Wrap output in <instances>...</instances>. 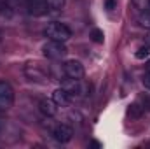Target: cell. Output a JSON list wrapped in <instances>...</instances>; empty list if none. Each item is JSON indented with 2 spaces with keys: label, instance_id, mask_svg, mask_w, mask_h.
Returning <instances> with one entry per match:
<instances>
[{
  "label": "cell",
  "instance_id": "cell-1",
  "mask_svg": "<svg viewBox=\"0 0 150 149\" xmlns=\"http://www.w3.org/2000/svg\"><path fill=\"white\" fill-rule=\"evenodd\" d=\"M45 37H49V40H59V42H65L72 37V30L65 25V23H59V21H52L47 25L45 28Z\"/></svg>",
  "mask_w": 150,
  "mask_h": 149
},
{
  "label": "cell",
  "instance_id": "cell-2",
  "mask_svg": "<svg viewBox=\"0 0 150 149\" xmlns=\"http://www.w3.org/2000/svg\"><path fill=\"white\" fill-rule=\"evenodd\" d=\"M61 88L67 90V93H68L72 98H74V97H77V98L86 97V95L91 91V86H89L87 82H84L82 79H67Z\"/></svg>",
  "mask_w": 150,
  "mask_h": 149
},
{
  "label": "cell",
  "instance_id": "cell-3",
  "mask_svg": "<svg viewBox=\"0 0 150 149\" xmlns=\"http://www.w3.org/2000/svg\"><path fill=\"white\" fill-rule=\"evenodd\" d=\"M42 53L49 60H59V58H63L67 54V46L63 42H59V40H49V42L44 44Z\"/></svg>",
  "mask_w": 150,
  "mask_h": 149
},
{
  "label": "cell",
  "instance_id": "cell-4",
  "mask_svg": "<svg viewBox=\"0 0 150 149\" xmlns=\"http://www.w3.org/2000/svg\"><path fill=\"white\" fill-rule=\"evenodd\" d=\"M14 104V90L9 82L0 81V111L11 109Z\"/></svg>",
  "mask_w": 150,
  "mask_h": 149
},
{
  "label": "cell",
  "instance_id": "cell-5",
  "mask_svg": "<svg viewBox=\"0 0 150 149\" xmlns=\"http://www.w3.org/2000/svg\"><path fill=\"white\" fill-rule=\"evenodd\" d=\"M63 74L68 79H82L86 70H84V65L79 60H67L63 63Z\"/></svg>",
  "mask_w": 150,
  "mask_h": 149
},
{
  "label": "cell",
  "instance_id": "cell-6",
  "mask_svg": "<svg viewBox=\"0 0 150 149\" xmlns=\"http://www.w3.org/2000/svg\"><path fill=\"white\" fill-rule=\"evenodd\" d=\"M25 75L30 79V81H35V82H42V81H45L47 79V75L49 72L40 65V63H26V67H25Z\"/></svg>",
  "mask_w": 150,
  "mask_h": 149
},
{
  "label": "cell",
  "instance_id": "cell-7",
  "mask_svg": "<svg viewBox=\"0 0 150 149\" xmlns=\"http://www.w3.org/2000/svg\"><path fill=\"white\" fill-rule=\"evenodd\" d=\"M49 0H26V11L30 16H44L49 12Z\"/></svg>",
  "mask_w": 150,
  "mask_h": 149
},
{
  "label": "cell",
  "instance_id": "cell-8",
  "mask_svg": "<svg viewBox=\"0 0 150 149\" xmlns=\"http://www.w3.org/2000/svg\"><path fill=\"white\" fill-rule=\"evenodd\" d=\"M52 137H54L58 142L67 144V142L72 140V137H74V130H72V126L61 123V125H56V126H54V130H52Z\"/></svg>",
  "mask_w": 150,
  "mask_h": 149
},
{
  "label": "cell",
  "instance_id": "cell-9",
  "mask_svg": "<svg viewBox=\"0 0 150 149\" xmlns=\"http://www.w3.org/2000/svg\"><path fill=\"white\" fill-rule=\"evenodd\" d=\"M38 111L42 112L44 116H47V117H52L58 112V105H56V102L52 98H44L38 104Z\"/></svg>",
  "mask_w": 150,
  "mask_h": 149
},
{
  "label": "cell",
  "instance_id": "cell-10",
  "mask_svg": "<svg viewBox=\"0 0 150 149\" xmlns=\"http://www.w3.org/2000/svg\"><path fill=\"white\" fill-rule=\"evenodd\" d=\"M52 100L56 102V105H61V107H67L68 104H70V100H72V97L67 93V90H63V88H59V90H56L54 93H52Z\"/></svg>",
  "mask_w": 150,
  "mask_h": 149
},
{
  "label": "cell",
  "instance_id": "cell-11",
  "mask_svg": "<svg viewBox=\"0 0 150 149\" xmlns=\"http://www.w3.org/2000/svg\"><path fill=\"white\" fill-rule=\"evenodd\" d=\"M103 32H101V30H98V28H93V30H91V40H93V42H96V44H101V42H103Z\"/></svg>",
  "mask_w": 150,
  "mask_h": 149
},
{
  "label": "cell",
  "instance_id": "cell-12",
  "mask_svg": "<svg viewBox=\"0 0 150 149\" xmlns=\"http://www.w3.org/2000/svg\"><path fill=\"white\" fill-rule=\"evenodd\" d=\"M133 5L138 9V11H145V9H149V0H133Z\"/></svg>",
  "mask_w": 150,
  "mask_h": 149
},
{
  "label": "cell",
  "instance_id": "cell-13",
  "mask_svg": "<svg viewBox=\"0 0 150 149\" xmlns=\"http://www.w3.org/2000/svg\"><path fill=\"white\" fill-rule=\"evenodd\" d=\"M65 5V0H49V7L54 11H61Z\"/></svg>",
  "mask_w": 150,
  "mask_h": 149
},
{
  "label": "cell",
  "instance_id": "cell-14",
  "mask_svg": "<svg viewBox=\"0 0 150 149\" xmlns=\"http://www.w3.org/2000/svg\"><path fill=\"white\" fill-rule=\"evenodd\" d=\"M138 21H140V25L142 27H145V28H150V14H140V18H138Z\"/></svg>",
  "mask_w": 150,
  "mask_h": 149
},
{
  "label": "cell",
  "instance_id": "cell-15",
  "mask_svg": "<svg viewBox=\"0 0 150 149\" xmlns=\"http://www.w3.org/2000/svg\"><path fill=\"white\" fill-rule=\"evenodd\" d=\"M149 47H140V49H138V53H136V58H138V60H143V58H147V56H149Z\"/></svg>",
  "mask_w": 150,
  "mask_h": 149
},
{
  "label": "cell",
  "instance_id": "cell-16",
  "mask_svg": "<svg viewBox=\"0 0 150 149\" xmlns=\"http://www.w3.org/2000/svg\"><path fill=\"white\" fill-rule=\"evenodd\" d=\"M129 114H131L133 117H138V116L142 114V107H140L138 104H134V105H131V111H129Z\"/></svg>",
  "mask_w": 150,
  "mask_h": 149
},
{
  "label": "cell",
  "instance_id": "cell-17",
  "mask_svg": "<svg viewBox=\"0 0 150 149\" xmlns=\"http://www.w3.org/2000/svg\"><path fill=\"white\" fill-rule=\"evenodd\" d=\"M115 5H117V2H115V0H107V2H105V7H107L108 11L115 9Z\"/></svg>",
  "mask_w": 150,
  "mask_h": 149
},
{
  "label": "cell",
  "instance_id": "cell-18",
  "mask_svg": "<svg viewBox=\"0 0 150 149\" xmlns=\"http://www.w3.org/2000/svg\"><path fill=\"white\" fill-rule=\"evenodd\" d=\"M143 84H145V88H149L150 90V70L143 75Z\"/></svg>",
  "mask_w": 150,
  "mask_h": 149
},
{
  "label": "cell",
  "instance_id": "cell-19",
  "mask_svg": "<svg viewBox=\"0 0 150 149\" xmlns=\"http://www.w3.org/2000/svg\"><path fill=\"white\" fill-rule=\"evenodd\" d=\"M2 126H4V121H2V117H0V130H2Z\"/></svg>",
  "mask_w": 150,
  "mask_h": 149
},
{
  "label": "cell",
  "instance_id": "cell-20",
  "mask_svg": "<svg viewBox=\"0 0 150 149\" xmlns=\"http://www.w3.org/2000/svg\"><path fill=\"white\" fill-rule=\"evenodd\" d=\"M147 67H149V70H150V60H149V65H147Z\"/></svg>",
  "mask_w": 150,
  "mask_h": 149
},
{
  "label": "cell",
  "instance_id": "cell-21",
  "mask_svg": "<svg viewBox=\"0 0 150 149\" xmlns=\"http://www.w3.org/2000/svg\"><path fill=\"white\" fill-rule=\"evenodd\" d=\"M149 11H150V0H149Z\"/></svg>",
  "mask_w": 150,
  "mask_h": 149
},
{
  "label": "cell",
  "instance_id": "cell-22",
  "mask_svg": "<svg viewBox=\"0 0 150 149\" xmlns=\"http://www.w3.org/2000/svg\"><path fill=\"white\" fill-rule=\"evenodd\" d=\"M149 42H150V35H149Z\"/></svg>",
  "mask_w": 150,
  "mask_h": 149
}]
</instances>
